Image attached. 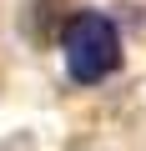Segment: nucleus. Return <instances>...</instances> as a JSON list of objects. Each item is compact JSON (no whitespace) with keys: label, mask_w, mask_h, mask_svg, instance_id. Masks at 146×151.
<instances>
[{"label":"nucleus","mask_w":146,"mask_h":151,"mask_svg":"<svg viewBox=\"0 0 146 151\" xmlns=\"http://www.w3.org/2000/svg\"><path fill=\"white\" fill-rule=\"evenodd\" d=\"M60 55L76 86H96L121 65V30L101 10H76L60 30Z\"/></svg>","instance_id":"1"}]
</instances>
